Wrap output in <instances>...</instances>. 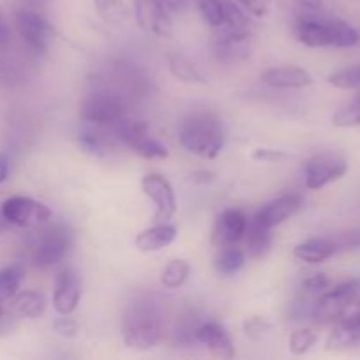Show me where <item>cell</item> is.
<instances>
[{
  "instance_id": "1",
  "label": "cell",
  "mask_w": 360,
  "mask_h": 360,
  "mask_svg": "<svg viewBox=\"0 0 360 360\" xmlns=\"http://www.w3.org/2000/svg\"><path fill=\"white\" fill-rule=\"evenodd\" d=\"M178 139L188 153L204 160H214L224 150L225 130L214 112L195 111L179 123Z\"/></svg>"
},
{
  "instance_id": "2",
  "label": "cell",
  "mask_w": 360,
  "mask_h": 360,
  "mask_svg": "<svg viewBox=\"0 0 360 360\" xmlns=\"http://www.w3.org/2000/svg\"><path fill=\"white\" fill-rule=\"evenodd\" d=\"M164 326L153 302L139 301L130 306L122 320V336L129 348L146 352L162 341Z\"/></svg>"
},
{
  "instance_id": "3",
  "label": "cell",
  "mask_w": 360,
  "mask_h": 360,
  "mask_svg": "<svg viewBox=\"0 0 360 360\" xmlns=\"http://www.w3.org/2000/svg\"><path fill=\"white\" fill-rule=\"evenodd\" d=\"M116 139L139 155L144 160H164L169 157V150L150 132L146 123L136 120H122L115 123Z\"/></svg>"
},
{
  "instance_id": "4",
  "label": "cell",
  "mask_w": 360,
  "mask_h": 360,
  "mask_svg": "<svg viewBox=\"0 0 360 360\" xmlns=\"http://www.w3.org/2000/svg\"><path fill=\"white\" fill-rule=\"evenodd\" d=\"M357 297H360V276L334 285L329 290L320 294V299L311 309L313 319L319 323L334 322V320L341 319V315Z\"/></svg>"
},
{
  "instance_id": "5",
  "label": "cell",
  "mask_w": 360,
  "mask_h": 360,
  "mask_svg": "<svg viewBox=\"0 0 360 360\" xmlns=\"http://www.w3.org/2000/svg\"><path fill=\"white\" fill-rule=\"evenodd\" d=\"M74 234L65 224H55L42 231L41 238H39L37 245L34 250V264L41 269H48V267L56 266V264L63 262L72 250Z\"/></svg>"
},
{
  "instance_id": "6",
  "label": "cell",
  "mask_w": 360,
  "mask_h": 360,
  "mask_svg": "<svg viewBox=\"0 0 360 360\" xmlns=\"http://www.w3.org/2000/svg\"><path fill=\"white\" fill-rule=\"evenodd\" d=\"M14 25L21 41L35 53H46L55 41V28L37 11L30 7L14 9Z\"/></svg>"
},
{
  "instance_id": "7",
  "label": "cell",
  "mask_w": 360,
  "mask_h": 360,
  "mask_svg": "<svg viewBox=\"0 0 360 360\" xmlns=\"http://www.w3.org/2000/svg\"><path fill=\"white\" fill-rule=\"evenodd\" d=\"M348 172V160L340 151H322L304 162V183L308 190H320Z\"/></svg>"
},
{
  "instance_id": "8",
  "label": "cell",
  "mask_w": 360,
  "mask_h": 360,
  "mask_svg": "<svg viewBox=\"0 0 360 360\" xmlns=\"http://www.w3.org/2000/svg\"><path fill=\"white\" fill-rule=\"evenodd\" d=\"M2 218L11 225L23 229L41 227L51 220V210L39 200L23 195H13L2 204Z\"/></svg>"
},
{
  "instance_id": "9",
  "label": "cell",
  "mask_w": 360,
  "mask_h": 360,
  "mask_svg": "<svg viewBox=\"0 0 360 360\" xmlns=\"http://www.w3.org/2000/svg\"><path fill=\"white\" fill-rule=\"evenodd\" d=\"M141 188L146 193L148 199L157 206V213H155L157 224L167 221L174 217L176 210H178V200H176L171 181L165 176L158 174V172H148L141 179Z\"/></svg>"
},
{
  "instance_id": "10",
  "label": "cell",
  "mask_w": 360,
  "mask_h": 360,
  "mask_svg": "<svg viewBox=\"0 0 360 360\" xmlns=\"http://www.w3.org/2000/svg\"><path fill=\"white\" fill-rule=\"evenodd\" d=\"M79 116L94 125H115L125 116V104L112 94H95L81 102Z\"/></svg>"
},
{
  "instance_id": "11",
  "label": "cell",
  "mask_w": 360,
  "mask_h": 360,
  "mask_svg": "<svg viewBox=\"0 0 360 360\" xmlns=\"http://www.w3.org/2000/svg\"><path fill=\"white\" fill-rule=\"evenodd\" d=\"M137 25L157 37H171L172 16L162 0H132Z\"/></svg>"
},
{
  "instance_id": "12",
  "label": "cell",
  "mask_w": 360,
  "mask_h": 360,
  "mask_svg": "<svg viewBox=\"0 0 360 360\" xmlns=\"http://www.w3.org/2000/svg\"><path fill=\"white\" fill-rule=\"evenodd\" d=\"M214 35V55L221 63H238L248 58L252 53L253 32L231 30V28H217Z\"/></svg>"
},
{
  "instance_id": "13",
  "label": "cell",
  "mask_w": 360,
  "mask_h": 360,
  "mask_svg": "<svg viewBox=\"0 0 360 360\" xmlns=\"http://www.w3.org/2000/svg\"><path fill=\"white\" fill-rule=\"evenodd\" d=\"M81 292H83V285H81L79 274L70 267H65L55 278L53 308L60 315H70L76 311L77 304H79Z\"/></svg>"
},
{
  "instance_id": "14",
  "label": "cell",
  "mask_w": 360,
  "mask_h": 360,
  "mask_svg": "<svg viewBox=\"0 0 360 360\" xmlns=\"http://www.w3.org/2000/svg\"><path fill=\"white\" fill-rule=\"evenodd\" d=\"M246 227H248V217L241 210H236V207L225 210L214 221L211 243L217 248L239 245L245 239Z\"/></svg>"
},
{
  "instance_id": "15",
  "label": "cell",
  "mask_w": 360,
  "mask_h": 360,
  "mask_svg": "<svg viewBox=\"0 0 360 360\" xmlns=\"http://www.w3.org/2000/svg\"><path fill=\"white\" fill-rule=\"evenodd\" d=\"M304 206V197L301 193L295 192H287L283 195L276 197V199L269 200L267 204H264L259 211L255 213V217L262 221L266 227L274 229L278 225L285 224L287 220H290L295 213L301 211V207Z\"/></svg>"
},
{
  "instance_id": "16",
  "label": "cell",
  "mask_w": 360,
  "mask_h": 360,
  "mask_svg": "<svg viewBox=\"0 0 360 360\" xmlns=\"http://www.w3.org/2000/svg\"><path fill=\"white\" fill-rule=\"evenodd\" d=\"M197 343L204 345L214 357L220 359H234L236 347L231 334L225 329V326L218 322H204L193 333Z\"/></svg>"
},
{
  "instance_id": "17",
  "label": "cell",
  "mask_w": 360,
  "mask_h": 360,
  "mask_svg": "<svg viewBox=\"0 0 360 360\" xmlns=\"http://www.w3.org/2000/svg\"><path fill=\"white\" fill-rule=\"evenodd\" d=\"M260 81L274 90H302L313 84V76L306 69L295 65L271 67L260 74Z\"/></svg>"
},
{
  "instance_id": "18",
  "label": "cell",
  "mask_w": 360,
  "mask_h": 360,
  "mask_svg": "<svg viewBox=\"0 0 360 360\" xmlns=\"http://www.w3.org/2000/svg\"><path fill=\"white\" fill-rule=\"evenodd\" d=\"M294 35L308 48H329L333 46L327 18L304 14L294 25Z\"/></svg>"
},
{
  "instance_id": "19",
  "label": "cell",
  "mask_w": 360,
  "mask_h": 360,
  "mask_svg": "<svg viewBox=\"0 0 360 360\" xmlns=\"http://www.w3.org/2000/svg\"><path fill=\"white\" fill-rule=\"evenodd\" d=\"M246 255L253 260H262L269 255L273 246V229L266 227L259 218L253 214L248 218V227L245 234Z\"/></svg>"
},
{
  "instance_id": "20",
  "label": "cell",
  "mask_w": 360,
  "mask_h": 360,
  "mask_svg": "<svg viewBox=\"0 0 360 360\" xmlns=\"http://www.w3.org/2000/svg\"><path fill=\"white\" fill-rule=\"evenodd\" d=\"M178 236V229L174 225L167 224V221H160V224L153 225L150 229H144L139 232L136 238V248L144 253L160 252V250L167 248Z\"/></svg>"
},
{
  "instance_id": "21",
  "label": "cell",
  "mask_w": 360,
  "mask_h": 360,
  "mask_svg": "<svg viewBox=\"0 0 360 360\" xmlns=\"http://www.w3.org/2000/svg\"><path fill=\"white\" fill-rule=\"evenodd\" d=\"M338 255L336 248H334L333 239L329 238H311L306 241L299 243L294 248L295 259L302 260L308 264H320L329 260L330 257Z\"/></svg>"
},
{
  "instance_id": "22",
  "label": "cell",
  "mask_w": 360,
  "mask_h": 360,
  "mask_svg": "<svg viewBox=\"0 0 360 360\" xmlns=\"http://www.w3.org/2000/svg\"><path fill=\"white\" fill-rule=\"evenodd\" d=\"M48 308V299L42 292L23 290L13 297V315L20 319H39Z\"/></svg>"
},
{
  "instance_id": "23",
  "label": "cell",
  "mask_w": 360,
  "mask_h": 360,
  "mask_svg": "<svg viewBox=\"0 0 360 360\" xmlns=\"http://www.w3.org/2000/svg\"><path fill=\"white\" fill-rule=\"evenodd\" d=\"M246 252L239 248V245L224 246L218 248V255L214 259V269L220 276H234L245 267Z\"/></svg>"
},
{
  "instance_id": "24",
  "label": "cell",
  "mask_w": 360,
  "mask_h": 360,
  "mask_svg": "<svg viewBox=\"0 0 360 360\" xmlns=\"http://www.w3.org/2000/svg\"><path fill=\"white\" fill-rule=\"evenodd\" d=\"M169 70H171L172 76L178 81L186 84H206V77L202 76L199 69H197L195 63L190 58H186L185 55H179V53H172L169 56Z\"/></svg>"
},
{
  "instance_id": "25",
  "label": "cell",
  "mask_w": 360,
  "mask_h": 360,
  "mask_svg": "<svg viewBox=\"0 0 360 360\" xmlns=\"http://www.w3.org/2000/svg\"><path fill=\"white\" fill-rule=\"evenodd\" d=\"M327 23H329L330 41L334 48H352L359 44V32L348 21L340 20V18H327Z\"/></svg>"
},
{
  "instance_id": "26",
  "label": "cell",
  "mask_w": 360,
  "mask_h": 360,
  "mask_svg": "<svg viewBox=\"0 0 360 360\" xmlns=\"http://www.w3.org/2000/svg\"><path fill=\"white\" fill-rule=\"evenodd\" d=\"M94 6L98 18L112 27H118L130 16L129 7L123 4V0H94Z\"/></svg>"
},
{
  "instance_id": "27",
  "label": "cell",
  "mask_w": 360,
  "mask_h": 360,
  "mask_svg": "<svg viewBox=\"0 0 360 360\" xmlns=\"http://www.w3.org/2000/svg\"><path fill=\"white\" fill-rule=\"evenodd\" d=\"M190 264L183 259H174L167 264V266L162 269L160 273V281L165 288H171V290H176V288L183 287L185 281L188 280L190 276Z\"/></svg>"
},
{
  "instance_id": "28",
  "label": "cell",
  "mask_w": 360,
  "mask_h": 360,
  "mask_svg": "<svg viewBox=\"0 0 360 360\" xmlns=\"http://www.w3.org/2000/svg\"><path fill=\"white\" fill-rule=\"evenodd\" d=\"M360 341V333L357 329H354L352 326H348L343 320H338L336 326L330 330L329 338H327V348L329 350H341V348L354 347Z\"/></svg>"
},
{
  "instance_id": "29",
  "label": "cell",
  "mask_w": 360,
  "mask_h": 360,
  "mask_svg": "<svg viewBox=\"0 0 360 360\" xmlns=\"http://www.w3.org/2000/svg\"><path fill=\"white\" fill-rule=\"evenodd\" d=\"M21 281H23V269L20 266L0 269V302L11 301L20 290Z\"/></svg>"
},
{
  "instance_id": "30",
  "label": "cell",
  "mask_w": 360,
  "mask_h": 360,
  "mask_svg": "<svg viewBox=\"0 0 360 360\" xmlns=\"http://www.w3.org/2000/svg\"><path fill=\"white\" fill-rule=\"evenodd\" d=\"M77 144L84 153L94 155V157H105L109 153V146H111L108 137L95 130H83L77 136Z\"/></svg>"
},
{
  "instance_id": "31",
  "label": "cell",
  "mask_w": 360,
  "mask_h": 360,
  "mask_svg": "<svg viewBox=\"0 0 360 360\" xmlns=\"http://www.w3.org/2000/svg\"><path fill=\"white\" fill-rule=\"evenodd\" d=\"M197 7L204 23L214 30L225 23V0H197Z\"/></svg>"
},
{
  "instance_id": "32",
  "label": "cell",
  "mask_w": 360,
  "mask_h": 360,
  "mask_svg": "<svg viewBox=\"0 0 360 360\" xmlns=\"http://www.w3.org/2000/svg\"><path fill=\"white\" fill-rule=\"evenodd\" d=\"M327 81L338 90H360V65L336 70L327 77Z\"/></svg>"
},
{
  "instance_id": "33",
  "label": "cell",
  "mask_w": 360,
  "mask_h": 360,
  "mask_svg": "<svg viewBox=\"0 0 360 360\" xmlns=\"http://www.w3.org/2000/svg\"><path fill=\"white\" fill-rule=\"evenodd\" d=\"M319 341V336L313 329H299L288 338V350L294 355H306Z\"/></svg>"
},
{
  "instance_id": "34",
  "label": "cell",
  "mask_w": 360,
  "mask_h": 360,
  "mask_svg": "<svg viewBox=\"0 0 360 360\" xmlns=\"http://www.w3.org/2000/svg\"><path fill=\"white\" fill-rule=\"evenodd\" d=\"M333 123L336 127H341V129L360 125V101L355 98L352 104L338 109L333 116Z\"/></svg>"
},
{
  "instance_id": "35",
  "label": "cell",
  "mask_w": 360,
  "mask_h": 360,
  "mask_svg": "<svg viewBox=\"0 0 360 360\" xmlns=\"http://www.w3.org/2000/svg\"><path fill=\"white\" fill-rule=\"evenodd\" d=\"M273 327L274 323L271 322L269 319H266V316H259V315L248 316V319L245 320V323H243V330H245V334L250 338V340H259V338H262L264 334L269 333Z\"/></svg>"
},
{
  "instance_id": "36",
  "label": "cell",
  "mask_w": 360,
  "mask_h": 360,
  "mask_svg": "<svg viewBox=\"0 0 360 360\" xmlns=\"http://www.w3.org/2000/svg\"><path fill=\"white\" fill-rule=\"evenodd\" d=\"M334 243L336 253L350 252V250L360 248V229H352V231L340 232L336 236H330Z\"/></svg>"
},
{
  "instance_id": "37",
  "label": "cell",
  "mask_w": 360,
  "mask_h": 360,
  "mask_svg": "<svg viewBox=\"0 0 360 360\" xmlns=\"http://www.w3.org/2000/svg\"><path fill=\"white\" fill-rule=\"evenodd\" d=\"M333 287V280H330L329 274L326 273H315L309 274L308 278L302 280V290L306 294H323L326 290Z\"/></svg>"
},
{
  "instance_id": "38",
  "label": "cell",
  "mask_w": 360,
  "mask_h": 360,
  "mask_svg": "<svg viewBox=\"0 0 360 360\" xmlns=\"http://www.w3.org/2000/svg\"><path fill=\"white\" fill-rule=\"evenodd\" d=\"M53 330H55L60 338L76 340V338L79 336V323L74 319H69V315H62V319L53 322Z\"/></svg>"
},
{
  "instance_id": "39",
  "label": "cell",
  "mask_w": 360,
  "mask_h": 360,
  "mask_svg": "<svg viewBox=\"0 0 360 360\" xmlns=\"http://www.w3.org/2000/svg\"><path fill=\"white\" fill-rule=\"evenodd\" d=\"M239 6L255 18H264L269 11L271 0H238Z\"/></svg>"
},
{
  "instance_id": "40",
  "label": "cell",
  "mask_w": 360,
  "mask_h": 360,
  "mask_svg": "<svg viewBox=\"0 0 360 360\" xmlns=\"http://www.w3.org/2000/svg\"><path fill=\"white\" fill-rule=\"evenodd\" d=\"M338 320H343V322H347L348 326H352L360 333V297L355 299V301L348 306L347 311L341 315V319Z\"/></svg>"
},
{
  "instance_id": "41",
  "label": "cell",
  "mask_w": 360,
  "mask_h": 360,
  "mask_svg": "<svg viewBox=\"0 0 360 360\" xmlns=\"http://www.w3.org/2000/svg\"><path fill=\"white\" fill-rule=\"evenodd\" d=\"M188 181L193 185H211V183L217 181V174L213 171H207V169H199V171L190 172Z\"/></svg>"
},
{
  "instance_id": "42",
  "label": "cell",
  "mask_w": 360,
  "mask_h": 360,
  "mask_svg": "<svg viewBox=\"0 0 360 360\" xmlns=\"http://www.w3.org/2000/svg\"><path fill=\"white\" fill-rule=\"evenodd\" d=\"M14 327H16V322H14V315H9V313H7L6 309L0 306V336L13 333Z\"/></svg>"
},
{
  "instance_id": "43",
  "label": "cell",
  "mask_w": 360,
  "mask_h": 360,
  "mask_svg": "<svg viewBox=\"0 0 360 360\" xmlns=\"http://www.w3.org/2000/svg\"><path fill=\"white\" fill-rule=\"evenodd\" d=\"M162 4L171 13V16H176V14H183L188 9L190 0H162Z\"/></svg>"
},
{
  "instance_id": "44",
  "label": "cell",
  "mask_w": 360,
  "mask_h": 360,
  "mask_svg": "<svg viewBox=\"0 0 360 360\" xmlns=\"http://www.w3.org/2000/svg\"><path fill=\"white\" fill-rule=\"evenodd\" d=\"M253 158L255 160H264V162H274L280 160V158H285V153L276 150H267V148H259V150L253 153Z\"/></svg>"
},
{
  "instance_id": "45",
  "label": "cell",
  "mask_w": 360,
  "mask_h": 360,
  "mask_svg": "<svg viewBox=\"0 0 360 360\" xmlns=\"http://www.w3.org/2000/svg\"><path fill=\"white\" fill-rule=\"evenodd\" d=\"M9 41H11L9 23H7L6 16H4L2 9H0V48H4V46L9 44Z\"/></svg>"
},
{
  "instance_id": "46",
  "label": "cell",
  "mask_w": 360,
  "mask_h": 360,
  "mask_svg": "<svg viewBox=\"0 0 360 360\" xmlns=\"http://www.w3.org/2000/svg\"><path fill=\"white\" fill-rule=\"evenodd\" d=\"M295 2H297L302 9L308 11V13H316V11L322 9L323 6V0H295Z\"/></svg>"
},
{
  "instance_id": "47",
  "label": "cell",
  "mask_w": 360,
  "mask_h": 360,
  "mask_svg": "<svg viewBox=\"0 0 360 360\" xmlns=\"http://www.w3.org/2000/svg\"><path fill=\"white\" fill-rule=\"evenodd\" d=\"M7 174H9V160L7 157L0 155V183L6 181Z\"/></svg>"
},
{
  "instance_id": "48",
  "label": "cell",
  "mask_w": 360,
  "mask_h": 360,
  "mask_svg": "<svg viewBox=\"0 0 360 360\" xmlns=\"http://www.w3.org/2000/svg\"><path fill=\"white\" fill-rule=\"evenodd\" d=\"M355 98H357V101H360V95H357V97H355Z\"/></svg>"
}]
</instances>
